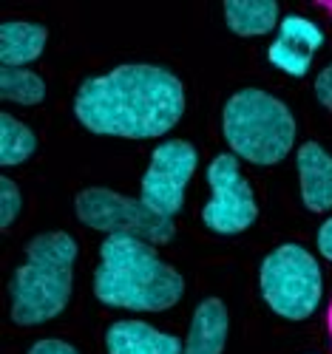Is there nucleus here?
<instances>
[{
  "mask_svg": "<svg viewBox=\"0 0 332 354\" xmlns=\"http://www.w3.org/2000/svg\"><path fill=\"white\" fill-rule=\"evenodd\" d=\"M222 131L233 156L250 165H279L295 142V116L261 88H241L222 111Z\"/></svg>",
  "mask_w": 332,
  "mask_h": 354,
  "instance_id": "nucleus-4",
  "label": "nucleus"
},
{
  "mask_svg": "<svg viewBox=\"0 0 332 354\" xmlns=\"http://www.w3.org/2000/svg\"><path fill=\"white\" fill-rule=\"evenodd\" d=\"M326 329H329V337H332V304H329V312H326Z\"/></svg>",
  "mask_w": 332,
  "mask_h": 354,
  "instance_id": "nucleus-21",
  "label": "nucleus"
},
{
  "mask_svg": "<svg viewBox=\"0 0 332 354\" xmlns=\"http://www.w3.org/2000/svg\"><path fill=\"white\" fill-rule=\"evenodd\" d=\"M20 207H23L20 187L9 179V176H3V179H0V224H3V230L12 227V221L17 218Z\"/></svg>",
  "mask_w": 332,
  "mask_h": 354,
  "instance_id": "nucleus-17",
  "label": "nucleus"
},
{
  "mask_svg": "<svg viewBox=\"0 0 332 354\" xmlns=\"http://www.w3.org/2000/svg\"><path fill=\"white\" fill-rule=\"evenodd\" d=\"M185 113V88L162 66H116L91 77L74 97V116L85 131L119 139L165 136Z\"/></svg>",
  "mask_w": 332,
  "mask_h": 354,
  "instance_id": "nucleus-1",
  "label": "nucleus"
},
{
  "mask_svg": "<svg viewBox=\"0 0 332 354\" xmlns=\"http://www.w3.org/2000/svg\"><path fill=\"white\" fill-rule=\"evenodd\" d=\"M318 250H321L324 258L332 261V218H326L318 230Z\"/></svg>",
  "mask_w": 332,
  "mask_h": 354,
  "instance_id": "nucleus-20",
  "label": "nucleus"
},
{
  "mask_svg": "<svg viewBox=\"0 0 332 354\" xmlns=\"http://www.w3.org/2000/svg\"><path fill=\"white\" fill-rule=\"evenodd\" d=\"M35 151H37V136L32 133V128L15 120L12 113H0V165L3 167L23 165Z\"/></svg>",
  "mask_w": 332,
  "mask_h": 354,
  "instance_id": "nucleus-15",
  "label": "nucleus"
},
{
  "mask_svg": "<svg viewBox=\"0 0 332 354\" xmlns=\"http://www.w3.org/2000/svg\"><path fill=\"white\" fill-rule=\"evenodd\" d=\"M210 201L202 210V221L207 230L219 235H238L259 218V204L250 182L238 170V156L219 153L207 165Z\"/></svg>",
  "mask_w": 332,
  "mask_h": 354,
  "instance_id": "nucleus-7",
  "label": "nucleus"
},
{
  "mask_svg": "<svg viewBox=\"0 0 332 354\" xmlns=\"http://www.w3.org/2000/svg\"><path fill=\"white\" fill-rule=\"evenodd\" d=\"M315 97H318V102L324 105V108H329L332 111V63L318 74V80H315Z\"/></svg>",
  "mask_w": 332,
  "mask_h": 354,
  "instance_id": "nucleus-19",
  "label": "nucleus"
},
{
  "mask_svg": "<svg viewBox=\"0 0 332 354\" xmlns=\"http://www.w3.org/2000/svg\"><path fill=\"white\" fill-rule=\"evenodd\" d=\"M324 43V32L307 17L290 15L279 23V35L267 48V60L290 77H304L315 51Z\"/></svg>",
  "mask_w": 332,
  "mask_h": 354,
  "instance_id": "nucleus-9",
  "label": "nucleus"
},
{
  "mask_svg": "<svg viewBox=\"0 0 332 354\" xmlns=\"http://www.w3.org/2000/svg\"><path fill=\"white\" fill-rule=\"evenodd\" d=\"M321 6H324V9L329 12V15H332V0H324V3H321Z\"/></svg>",
  "mask_w": 332,
  "mask_h": 354,
  "instance_id": "nucleus-22",
  "label": "nucleus"
},
{
  "mask_svg": "<svg viewBox=\"0 0 332 354\" xmlns=\"http://www.w3.org/2000/svg\"><path fill=\"white\" fill-rule=\"evenodd\" d=\"M97 301L114 309L165 312L185 295V281L154 247L134 235H108L94 272Z\"/></svg>",
  "mask_w": 332,
  "mask_h": 354,
  "instance_id": "nucleus-2",
  "label": "nucleus"
},
{
  "mask_svg": "<svg viewBox=\"0 0 332 354\" xmlns=\"http://www.w3.org/2000/svg\"><path fill=\"white\" fill-rule=\"evenodd\" d=\"M298 179H301V201L313 213L332 210V156L318 142H304L298 147Z\"/></svg>",
  "mask_w": 332,
  "mask_h": 354,
  "instance_id": "nucleus-10",
  "label": "nucleus"
},
{
  "mask_svg": "<svg viewBox=\"0 0 332 354\" xmlns=\"http://www.w3.org/2000/svg\"><path fill=\"white\" fill-rule=\"evenodd\" d=\"M77 218L108 235H134L148 244H168L173 239V218L148 210L139 198H128L105 187H88L74 201Z\"/></svg>",
  "mask_w": 332,
  "mask_h": 354,
  "instance_id": "nucleus-6",
  "label": "nucleus"
},
{
  "mask_svg": "<svg viewBox=\"0 0 332 354\" xmlns=\"http://www.w3.org/2000/svg\"><path fill=\"white\" fill-rule=\"evenodd\" d=\"M259 289L264 304L284 320H307L321 301L318 261L301 244H281L261 261Z\"/></svg>",
  "mask_w": 332,
  "mask_h": 354,
  "instance_id": "nucleus-5",
  "label": "nucleus"
},
{
  "mask_svg": "<svg viewBox=\"0 0 332 354\" xmlns=\"http://www.w3.org/2000/svg\"><path fill=\"white\" fill-rule=\"evenodd\" d=\"M49 32L37 23L9 20L0 26V63L3 68H23L43 54Z\"/></svg>",
  "mask_w": 332,
  "mask_h": 354,
  "instance_id": "nucleus-13",
  "label": "nucleus"
},
{
  "mask_svg": "<svg viewBox=\"0 0 332 354\" xmlns=\"http://www.w3.org/2000/svg\"><path fill=\"white\" fill-rule=\"evenodd\" d=\"M225 20L238 37H261L279 26V6L273 0H225Z\"/></svg>",
  "mask_w": 332,
  "mask_h": 354,
  "instance_id": "nucleus-14",
  "label": "nucleus"
},
{
  "mask_svg": "<svg viewBox=\"0 0 332 354\" xmlns=\"http://www.w3.org/2000/svg\"><path fill=\"white\" fill-rule=\"evenodd\" d=\"M182 348L185 343H179V337L142 320H116L105 332L108 354H182Z\"/></svg>",
  "mask_w": 332,
  "mask_h": 354,
  "instance_id": "nucleus-11",
  "label": "nucleus"
},
{
  "mask_svg": "<svg viewBox=\"0 0 332 354\" xmlns=\"http://www.w3.org/2000/svg\"><path fill=\"white\" fill-rule=\"evenodd\" d=\"M0 94L6 102L37 105L46 100V82L28 68H3L0 71Z\"/></svg>",
  "mask_w": 332,
  "mask_h": 354,
  "instance_id": "nucleus-16",
  "label": "nucleus"
},
{
  "mask_svg": "<svg viewBox=\"0 0 332 354\" xmlns=\"http://www.w3.org/2000/svg\"><path fill=\"white\" fill-rule=\"evenodd\" d=\"M199 165L196 147L185 139H168L154 147L139 185V201L148 210L173 218L185 204V187Z\"/></svg>",
  "mask_w": 332,
  "mask_h": 354,
  "instance_id": "nucleus-8",
  "label": "nucleus"
},
{
  "mask_svg": "<svg viewBox=\"0 0 332 354\" xmlns=\"http://www.w3.org/2000/svg\"><path fill=\"white\" fill-rule=\"evenodd\" d=\"M227 343V306L219 298H207L193 309L191 332L182 354H222Z\"/></svg>",
  "mask_w": 332,
  "mask_h": 354,
  "instance_id": "nucleus-12",
  "label": "nucleus"
},
{
  "mask_svg": "<svg viewBox=\"0 0 332 354\" xmlns=\"http://www.w3.org/2000/svg\"><path fill=\"white\" fill-rule=\"evenodd\" d=\"M28 354H80V351L66 340L46 337V340H37L32 348H28Z\"/></svg>",
  "mask_w": 332,
  "mask_h": 354,
  "instance_id": "nucleus-18",
  "label": "nucleus"
},
{
  "mask_svg": "<svg viewBox=\"0 0 332 354\" xmlns=\"http://www.w3.org/2000/svg\"><path fill=\"white\" fill-rule=\"evenodd\" d=\"M77 241L69 232H43L28 241L26 263L15 270L12 320L17 326H37L54 320L71 301Z\"/></svg>",
  "mask_w": 332,
  "mask_h": 354,
  "instance_id": "nucleus-3",
  "label": "nucleus"
}]
</instances>
